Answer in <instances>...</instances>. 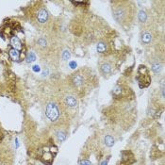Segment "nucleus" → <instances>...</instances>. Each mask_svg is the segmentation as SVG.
<instances>
[{
	"label": "nucleus",
	"mask_w": 165,
	"mask_h": 165,
	"mask_svg": "<svg viewBox=\"0 0 165 165\" xmlns=\"http://www.w3.org/2000/svg\"><path fill=\"white\" fill-rule=\"evenodd\" d=\"M86 77L81 72H77L71 77V83L74 88H81L86 83Z\"/></svg>",
	"instance_id": "nucleus-3"
},
{
	"label": "nucleus",
	"mask_w": 165,
	"mask_h": 165,
	"mask_svg": "<svg viewBox=\"0 0 165 165\" xmlns=\"http://www.w3.org/2000/svg\"><path fill=\"white\" fill-rule=\"evenodd\" d=\"M38 44H39V45H40V46L45 47V46L46 45V41H45V39H44V38L39 39V40H38Z\"/></svg>",
	"instance_id": "nucleus-16"
},
{
	"label": "nucleus",
	"mask_w": 165,
	"mask_h": 165,
	"mask_svg": "<svg viewBox=\"0 0 165 165\" xmlns=\"http://www.w3.org/2000/svg\"><path fill=\"white\" fill-rule=\"evenodd\" d=\"M10 44H11V45H13V49H15V50L21 51V50L23 49V45H22V42H21L20 40H19V38L16 37V36L11 37V39H10Z\"/></svg>",
	"instance_id": "nucleus-6"
},
{
	"label": "nucleus",
	"mask_w": 165,
	"mask_h": 165,
	"mask_svg": "<svg viewBox=\"0 0 165 165\" xmlns=\"http://www.w3.org/2000/svg\"><path fill=\"white\" fill-rule=\"evenodd\" d=\"M104 141H105L106 145H108L109 147H111V146H113V144H114V139H113L112 136H111V135L106 136Z\"/></svg>",
	"instance_id": "nucleus-11"
},
{
	"label": "nucleus",
	"mask_w": 165,
	"mask_h": 165,
	"mask_svg": "<svg viewBox=\"0 0 165 165\" xmlns=\"http://www.w3.org/2000/svg\"><path fill=\"white\" fill-rule=\"evenodd\" d=\"M36 60V56H35V54L33 52H29L27 54V57H26V61L27 62H32Z\"/></svg>",
	"instance_id": "nucleus-14"
},
{
	"label": "nucleus",
	"mask_w": 165,
	"mask_h": 165,
	"mask_svg": "<svg viewBox=\"0 0 165 165\" xmlns=\"http://www.w3.org/2000/svg\"><path fill=\"white\" fill-rule=\"evenodd\" d=\"M141 42L144 45H149L152 42V34L149 32V31H144V32L141 33Z\"/></svg>",
	"instance_id": "nucleus-7"
},
{
	"label": "nucleus",
	"mask_w": 165,
	"mask_h": 165,
	"mask_svg": "<svg viewBox=\"0 0 165 165\" xmlns=\"http://www.w3.org/2000/svg\"><path fill=\"white\" fill-rule=\"evenodd\" d=\"M81 165H93L89 160H82L81 162Z\"/></svg>",
	"instance_id": "nucleus-18"
},
{
	"label": "nucleus",
	"mask_w": 165,
	"mask_h": 165,
	"mask_svg": "<svg viewBox=\"0 0 165 165\" xmlns=\"http://www.w3.org/2000/svg\"><path fill=\"white\" fill-rule=\"evenodd\" d=\"M112 13L115 20L120 24H127L131 16L128 2H117V5L112 7Z\"/></svg>",
	"instance_id": "nucleus-1"
},
{
	"label": "nucleus",
	"mask_w": 165,
	"mask_h": 165,
	"mask_svg": "<svg viewBox=\"0 0 165 165\" xmlns=\"http://www.w3.org/2000/svg\"><path fill=\"white\" fill-rule=\"evenodd\" d=\"M64 104L67 106L68 108H76L77 105V100L74 95L68 94L64 97Z\"/></svg>",
	"instance_id": "nucleus-5"
},
{
	"label": "nucleus",
	"mask_w": 165,
	"mask_h": 165,
	"mask_svg": "<svg viewBox=\"0 0 165 165\" xmlns=\"http://www.w3.org/2000/svg\"><path fill=\"white\" fill-rule=\"evenodd\" d=\"M101 72L105 74H108L109 73H111V70H112V65L109 63V62H104L103 64H101Z\"/></svg>",
	"instance_id": "nucleus-8"
},
{
	"label": "nucleus",
	"mask_w": 165,
	"mask_h": 165,
	"mask_svg": "<svg viewBox=\"0 0 165 165\" xmlns=\"http://www.w3.org/2000/svg\"><path fill=\"white\" fill-rule=\"evenodd\" d=\"M62 58H63V60H68L70 58V54L67 52V51H64L63 54H62Z\"/></svg>",
	"instance_id": "nucleus-17"
},
{
	"label": "nucleus",
	"mask_w": 165,
	"mask_h": 165,
	"mask_svg": "<svg viewBox=\"0 0 165 165\" xmlns=\"http://www.w3.org/2000/svg\"><path fill=\"white\" fill-rule=\"evenodd\" d=\"M96 50L99 53H105L108 50V45L105 42H99L96 45Z\"/></svg>",
	"instance_id": "nucleus-9"
},
{
	"label": "nucleus",
	"mask_w": 165,
	"mask_h": 165,
	"mask_svg": "<svg viewBox=\"0 0 165 165\" xmlns=\"http://www.w3.org/2000/svg\"><path fill=\"white\" fill-rule=\"evenodd\" d=\"M10 57L13 58V61H18L19 60V57H20V53H19V51L15 50L13 48H11L10 50Z\"/></svg>",
	"instance_id": "nucleus-10"
},
{
	"label": "nucleus",
	"mask_w": 165,
	"mask_h": 165,
	"mask_svg": "<svg viewBox=\"0 0 165 165\" xmlns=\"http://www.w3.org/2000/svg\"><path fill=\"white\" fill-rule=\"evenodd\" d=\"M45 114L51 122H57L60 118V109L56 103L50 102L46 105Z\"/></svg>",
	"instance_id": "nucleus-2"
},
{
	"label": "nucleus",
	"mask_w": 165,
	"mask_h": 165,
	"mask_svg": "<svg viewBox=\"0 0 165 165\" xmlns=\"http://www.w3.org/2000/svg\"><path fill=\"white\" fill-rule=\"evenodd\" d=\"M153 71H154L155 73H159V70H160V64L159 63V62H156V63H153Z\"/></svg>",
	"instance_id": "nucleus-15"
},
{
	"label": "nucleus",
	"mask_w": 165,
	"mask_h": 165,
	"mask_svg": "<svg viewBox=\"0 0 165 165\" xmlns=\"http://www.w3.org/2000/svg\"><path fill=\"white\" fill-rule=\"evenodd\" d=\"M48 11H47L45 9H40L37 13V20L40 24H45L47 20H48Z\"/></svg>",
	"instance_id": "nucleus-4"
},
{
	"label": "nucleus",
	"mask_w": 165,
	"mask_h": 165,
	"mask_svg": "<svg viewBox=\"0 0 165 165\" xmlns=\"http://www.w3.org/2000/svg\"><path fill=\"white\" fill-rule=\"evenodd\" d=\"M57 138H58V141H64L65 139H66V134L63 132V131H58L57 132Z\"/></svg>",
	"instance_id": "nucleus-13"
},
{
	"label": "nucleus",
	"mask_w": 165,
	"mask_h": 165,
	"mask_svg": "<svg viewBox=\"0 0 165 165\" xmlns=\"http://www.w3.org/2000/svg\"><path fill=\"white\" fill-rule=\"evenodd\" d=\"M138 17H139L140 22L143 23V22L146 21V19H147V14H146V13H145L144 10H141L140 13H139Z\"/></svg>",
	"instance_id": "nucleus-12"
}]
</instances>
